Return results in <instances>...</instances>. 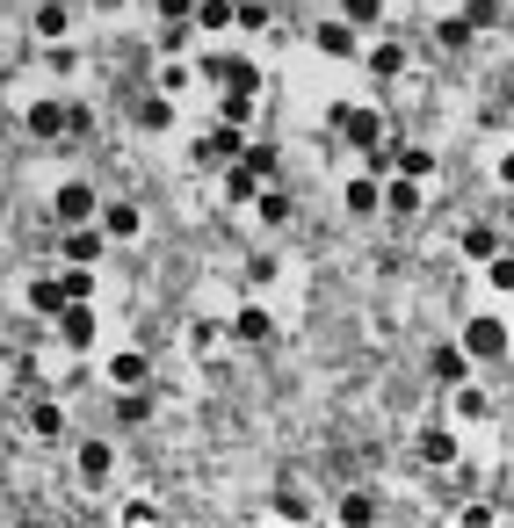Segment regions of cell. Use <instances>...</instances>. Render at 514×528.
<instances>
[{
    "label": "cell",
    "mask_w": 514,
    "mask_h": 528,
    "mask_svg": "<svg viewBox=\"0 0 514 528\" xmlns=\"http://www.w3.org/2000/svg\"><path fill=\"white\" fill-rule=\"evenodd\" d=\"M29 131H37V138H80V131H87V109L37 102V109H29Z\"/></svg>",
    "instance_id": "obj_1"
},
{
    "label": "cell",
    "mask_w": 514,
    "mask_h": 528,
    "mask_svg": "<svg viewBox=\"0 0 514 528\" xmlns=\"http://www.w3.org/2000/svg\"><path fill=\"white\" fill-rule=\"evenodd\" d=\"M464 355L500 362V355H507V319H471V326H464Z\"/></svg>",
    "instance_id": "obj_2"
},
{
    "label": "cell",
    "mask_w": 514,
    "mask_h": 528,
    "mask_svg": "<svg viewBox=\"0 0 514 528\" xmlns=\"http://www.w3.org/2000/svg\"><path fill=\"white\" fill-rule=\"evenodd\" d=\"M203 73H210V80H225V95H254V87H261L254 58H203Z\"/></svg>",
    "instance_id": "obj_3"
},
{
    "label": "cell",
    "mask_w": 514,
    "mask_h": 528,
    "mask_svg": "<svg viewBox=\"0 0 514 528\" xmlns=\"http://www.w3.org/2000/svg\"><path fill=\"white\" fill-rule=\"evenodd\" d=\"M58 340H66V348H95V312H87V304H58Z\"/></svg>",
    "instance_id": "obj_4"
},
{
    "label": "cell",
    "mask_w": 514,
    "mask_h": 528,
    "mask_svg": "<svg viewBox=\"0 0 514 528\" xmlns=\"http://www.w3.org/2000/svg\"><path fill=\"white\" fill-rule=\"evenodd\" d=\"M377 131H384V123H377V109H341V138H348V145H362V152H370V145H377Z\"/></svg>",
    "instance_id": "obj_5"
},
{
    "label": "cell",
    "mask_w": 514,
    "mask_h": 528,
    "mask_svg": "<svg viewBox=\"0 0 514 528\" xmlns=\"http://www.w3.org/2000/svg\"><path fill=\"white\" fill-rule=\"evenodd\" d=\"M312 44H319L326 58H355V22H319Z\"/></svg>",
    "instance_id": "obj_6"
},
{
    "label": "cell",
    "mask_w": 514,
    "mask_h": 528,
    "mask_svg": "<svg viewBox=\"0 0 514 528\" xmlns=\"http://www.w3.org/2000/svg\"><path fill=\"white\" fill-rule=\"evenodd\" d=\"M102 246H109L102 232H87V225H73V232H66V261H73V268H95V261H102Z\"/></svg>",
    "instance_id": "obj_7"
},
{
    "label": "cell",
    "mask_w": 514,
    "mask_h": 528,
    "mask_svg": "<svg viewBox=\"0 0 514 528\" xmlns=\"http://www.w3.org/2000/svg\"><path fill=\"white\" fill-rule=\"evenodd\" d=\"M109 471H116V449H109V442H87V449H80V478H87V485H109Z\"/></svg>",
    "instance_id": "obj_8"
},
{
    "label": "cell",
    "mask_w": 514,
    "mask_h": 528,
    "mask_svg": "<svg viewBox=\"0 0 514 528\" xmlns=\"http://www.w3.org/2000/svg\"><path fill=\"white\" fill-rule=\"evenodd\" d=\"M87 210H95V196H87V181H66V189H58V217H66V225H80Z\"/></svg>",
    "instance_id": "obj_9"
},
{
    "label": "cell",
    "mask_w": 514,
    "mask_h": 528,
    "mask_svg": "<svg viewBox=\"0 0 514 528\" xmlns=\"http://www.w3.org/2000/svg\"><path fill=\"white\" fill-rule=\"evenodd\" d=\"M138 232V203H109L102 210V239H131Z\"/></svg>",
    "instance_id": "obj_10"
},
{
    "label": "cell",
    "mask_w": 514,
    "mask_h": 528,
    "mask_svg": "<svg viewBox=\"0 0 514 528\" xmlns=\"http://www.w3.org/2000/svg\"><path fill=\"white\" fill-rule=\"evenodd\" d=\"M384 203L399 210V217H413V210H420V181H413V174H399V181L384 189Z\"/></svg>",
    "instance_id": "obj_11"
},
{
    "label": "cell",
    "mask_w": 514,
    "mask_h": 528,
    "mask_svg": "<svg viewBox=\"0 0 514 528\" xmlns=\"http://www.w3.org/2000/svg\"><path fill=\"white\" fill-rule=\"evenodd\" d=\"M29 304H37V312L51 319L58 304H66V290H58V275H37V283H29Z\"/></svg>",
    "instance_id": "obj_12"
},
{
    "label": "cell",
    "mask_w": 514,
    "mask_h": 528,
    "mask_svg": "<svg viewBox=\"0 0 514 528\" xmlns=\"http://www.w3.org/2000/svg\"><path fill=\"white\" fill-rule=\"evenodd\" d=\"M464 22H471V29H493V22H507V0H464Z\"/></svg>",
    "instance_id": "obj_13"
},
{
    "label": "cell",
    "mask_w": 514,
    "mask_h": 528,
    "mask_svg": "<svg viewBox=\"0 0 514 528\" xmlns=\"http://www.w3.org/2000/svg\"><path fill=\"white\" fill-rule=\"evenodd\" d=\"M109 384H124V391H131V384H145V355H131V348H124V355L109 362Z\"/></svg>",
    "instance_id": "obj_14"
},
{
    "label": "cell",
    "mask_w": 514,
    "mask_h": 528,
    "mask_svg": "<svg viewBox=\"0 0 514 528\" xmlns=\"http://www.w3.org/2000/svg\"><path fill=\"white\" fill-rule=\"evenodd\" d=\"M58 290H66V304H87V297H95V275H87V268H66V275H58Z\"/></svg>",
    "instance_id": "obj_15"
},
{
    "label": "cell",
    "mask_w": 514,
    "mask_h": 528,
    "mask_svg": "<svg viewBox=\"0 0 514 528\" xmlns=\"http://www.w3.org/2000/svg\"><path fill=\"white\" fill-rule=\"evenodd\" d=\"M254 181H261V174H254L247 160H239V167L225 174V203H247V196H254Z\"/></svg>",
    "instance_id": "obj_16"
},
{
    "label": "cell",
    "mask_w": 514,
    "mask_h": 528,
    "mask_svg": "<svg viewBox=\"0 0 514 528\" xmlns=\"http://www.w3.org/2000/svg\"><path fill=\"white\" fill-rule=\"evenodd\" d=\"M203 29H232V0H196V8H189Z\"/></svg>",
    "instance_id": "obj_17"
},
{
    "label": "cell",
    "mask_w": 514,
    "mask_h": 528,
    "mask_svg": "<svg viewBox=\"0 0 514 528\" xmlns=\"http://www.w3.org/2000/svg\"><path fill=\"white\" fill-rule=\"evenodd\" d=\"M341 521H348V528L377 521V500H370V492H348V500H341Z\"/></svg>",
    "instance_id": "obj_18"
},
{
    "label": "cell",
    "mask_w": 514,
    "mask_h": 528,
    "mask_svg": "<svg viewBox=\"0 0 514 528\" xmlns=\"http://www.w3.org/2000/svg\"><path fill=\"white\" fill-rule=\"evenodd\" d=\"M268 333H276V326H268V312H239V319H232V340H268Z\"/></svg>",
    "instance_id": "obj_19"
},
{
    "label": "cell",
    "mask_w": 514,
    "mask_h": 528,
    "mask_svg": "<svg viewBox=\"0 0 514 528\" xmlns=\"http://www.w3.org/2000/svg\"><path fill=\"white\" fill-rule=\"evenodd\" d=\"M435 37H442V51H471V22H464V15H449Z\"/></svg>",
    "instance_id": "obj_20"
},
{
    "label": "cell",
    "mask_w": 514,
    "mask_h": 528,
    "mask_svg": "<svg viewBox=\"0 0 514 528\" xmlns=\"http://www.w3.org/2000/svg\"><path fill=\"white\" fill-rule=\"evenodd\" d=\"M384 15V0H341V22H355V29H370Z\"/></svg>",
    "instance_id": "obj_21"
},
{
    "label": "cell",
    "mask_w": 514,
    "mask_h": 528,
    "mask_svg": "<svg viewBox=\"0 0 514 528\" xmlns=\"http://www.w3.org/2000/svg\"><path fill=\"white\" fill-rule=\"evenodd\" d=\"M399 174H413V181L435 174V152H428V145H406V152H399Z\"/></svg>",
    "instance_id": "obj_22"
},
{
    "label": "cell",
    "mask_w": 514,
    "mask_h": 528,
    "mask_svg": "<svg viewBox=\"0 0 514 528\" xmlns=\"http://www.w3.org/2000/svg\"><path fill=\"white\" fill-rule=\"evenodd\" d=\"M464 362H471V355H457V348H435V377H442V384H464Z\"/></svg>",
    "instance_id": "obj_23"
},
{
    "label": "cell",
    "mask_w": 514,
    "mask_h": 528,
    "mask_svg": "<svg viewBox=\"0 0 514 528\" xmlns=\"http://www.w3.org/2000/svg\"><path fill=\"white\" fill-rule=\"evenodd\" d=\"M348 210H377V181H370V174L348 181Z\"/></svg>",
    "instance_id": "obj_24"
},
{
    "label": "cell",
    "mask_w": 514,
    "mask_h": 528,
    "mask_svg": "<svg viewBox=\"0 0 514 528\" xmlns=\"http://www.w3.org/2000/svg\"><path fill=\"white\" fill-rule=\"evenodd\" d=\"M261 225H290V196H283V189L261 196Z\"/></svg>",
    "instance_id": "obj_25"
},
{
    "label": "cell",
    "mask_w": 514,
    "mask_h": 528,
    "mask_svg": "<svg viewBox=\"0 0 514 528\" xmlns=\"http://www.w3.org/2000/svg\"><path fill=\"white\" fill-rule=\"evenodd\" d=\"M37 29H44V37H66V0H51V8H37Z\"/></svg>",
    "instance_id": "obj_26"
},
{
    "label": "cell",
    "mask_w": 514,
    "mask_h": 528,
    "mask_svg": "<svg viewBox=\"0 0 514 528\" xmlns=\"http://www.w3.org/2000/svg\"><path fill=\"white\" fill-rule=\"evenodd\" d=\"M457 413H464V420H486L493 398H486V391H457Z\"/></svg>",
    "instance_id": "obj_27"
},
{
    "label": "cell",
    "mask_w": 514,
    "mask_h": 528,
    "mask_svg": "<svg viewBox=\"0 0 514 528\" xmlns=\"http://www.w3.org/2000/svg\"><path fill=\"white\" fill-rule=\"evenodd\" d=\"M500 246V225H478V232H464V254H493Z\"/></svg>",
    "instance_id": "obj_28"
},
{
    "label": "cell",
    "mask_w": 514,
    "mask_h": 528,
    "mask_svg": "<svg viewBox=\"0 0 514 528\" xmlns=\"http://www.w3.org/2000/svg\"><path fill=\"white\" fill-rule=\"evenodd\" d=\"M138 123H145V131H167V123H174V102H145Z\"/></svg>",
    "instance_id": "obj_29"
},
{
    "label": "cell",
    "mask_w": 514,
    "mask_h": 528,
    "mask_svg": "<svg viewBox=\"0 0 514 528\" xmlns=\"http://www.w3.org/2000/svg\"><path fill=\"white\" fill-rule=\"evenodd\" d=\"M420 456H428V463H449V456H457V442H449V434H428V442H420Z\"/></svg>",
    "instance_id": "obj_30"
},
{
    "label": "cell",
    "mask_w": 514,
    "mask_h": 528,
    "mask_svg": "<svg viewBox=\"0 0 514 528\" xmlns=\"http://www.w3.org/2000/svg\"><path fill=\"white\" fill-rule=\"evenodd\" d=\"M493 290H514V254H500V246H493Z\"/></svg>",
    "instance_id": "obj_31"
},
{
    "label": "cell",
    "mask_w": 514,
    "mask_h": 528,
    "mask_svg": "<svg viewBox=\"0 0 514 528\" xmlns=\"http://www.w3.org/2000/svg\"><path fill=\"white\" fill-rule=\"evenodd\" d=\"M29 427H37V434H58V427H66V413H58V406H37V413H29Z\"/></svg>",
    "instance_id": "obj_32"
},
{
    "label": "cell",
    "mask_w": 514,
    "mask_h": 528,
    "mask_svg": "<svg viewBox=\"0 0 514 528\" xmlns=\"http://www.w3.org/2000/svg\"><path fill=\"white\" fill-rule=\"evenodd\" d=\"M73 66H80V51H73L66 37H58V44H51V73H73Z\"/></svg>",
    "instance_id": "obj_33"
},
{
    "label": "cell",
    "mask_w": 514,
    "mask_h": 528,
    "mask_svg": "<svg viewBox=\"0 0 514 528\" xmlns=\"http://www.w3.org/2000/svg\"><path fill=\"white\" fill-rule=\"evenodd\" d=\"M370 66H377V73H399V66H406V51H399V44H384V51H370Z\"/></svg>",
    "instance_id": "obj_34"
},
{
    "label": "cell",
    "mask_w": 514,
    "mask_h": 528,
    "mask_svg": "<svg viewBox=\"0 0 514 528\" xmlns=\"http://www.w3.org/2000/svg\"><path fill=\"white\" fill-rule=\"evenodd\" d=\"M124 521H131V528H153L160 514H153V500H131V507H124Z\"/></svg>",
    "instance_id": "obj_35"
},
{
    "label": "cell",
    "mask_w": 514,
    "mask_h": 528,
    "mask_svg": "<svg viewBox=\"0 0 514 528\" xmlns=\"http://www.w3.org/2000/svg\"><path fill=\"white\" fill-rule=\"evenodd\" d=\"M189 8H196V0H160V15H167V22H189Z\"/></svg>",
    "instance_id": "obj_36"
},
{
    "label": "cell",
    "mask_w": 514,
    "mask_h": 528,
    "mask_svg": "<svg viewBox=\"0 0 514 528\" xmlns=\"http://www.w3.org/2000/svg\"><path fill=\"white\" fill-rule=\"evenodd\" d=\"M0 87H8V66H0Z\"/></svg>",
    "instance_id": "obj_37"
},
{
    "label": "cell",
    "mask_w": 514,
    "mask_h": 528,
    "mask_svg": "<svg viewBox=\"0 0 514 528\" xmlns=\"http://www.w3.org/2000/svg\"><path fill=\"white\" fill-rule=\"evenodd\" d=\"M0 333H8V326H0Z\"/></svg>",
    "instance_id": "obj_38"
}]
</instances>
